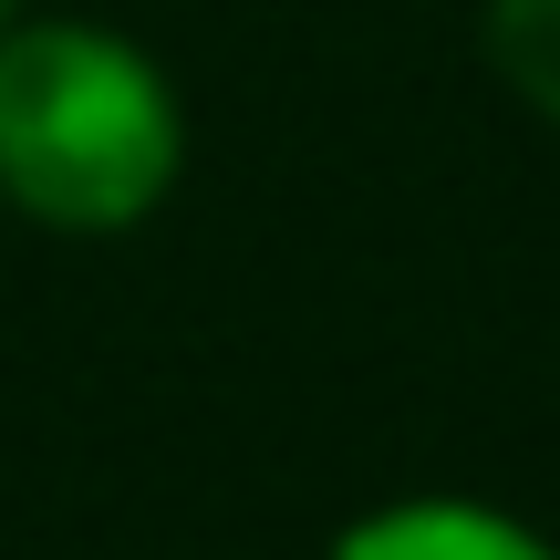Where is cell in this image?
Instances as JSON below:
<instances>
[{
	"label": "cell",
	"mask_w": 560,
	"mask_h": 560,
	"mask_svg": "<svg viewBox=\"0 0 560 560\" xmlns=\"http://www.w3.org/2000/svg\"><path fill=\"white\" fill-rule=\"evenodd\" d=\"M177 177V104L156 62L83 21L0 42V187L52 229H125Z\"/></svg>",
	"instance_id": "1"
},
{
	"label": "cell",
	"mask_w": 560,
	"mask_h": 560,
	"mask_svg": "<svg viewBox=\"0 0 560 560\" xmlns=\"http://www.w3.org/2000/svg\"><path fill=\"white\" fill-rule=\"evenodd\" d=\"M332 560H550L529 529H509L499 509H457V499H416V509H374L363 529H342Z\"/></svg>",
	"instance_id": "2"
},
{
	"label": "cell",
	"mask_w": 560,
	"mask_h": 560,
	"mask_svg": "<svg viewBox=\"0 0 560 560\" xmlns=\"http://www.w3.org/2000/svg\"><path fill=\"white\" fill-rule=\"evenodd\" d=\"M488 52L520 83V104H540L560 125V0H499L488 11Z\"/></svg>",
	"instance_id": "3"
},
{
	"label": "cell",
	"mask_w": 560,
	"mask_h": 560,
	"mask_svg": "<svg viewBox=\"0 0 560 560\" xmlns=\"http://www.w3.org/2000/svg\"><path fill=\"white\" fill-rule=\"evenodd\" d=\"M0 11H11V0H0Z\"/></svg>",
	"instance_id": "4"
}]
</instances>
